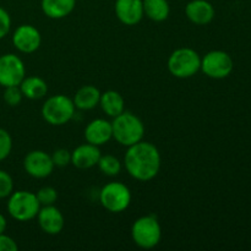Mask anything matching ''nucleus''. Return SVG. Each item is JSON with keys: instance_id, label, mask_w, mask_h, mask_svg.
Returning a JSON list of instances; mask_svg holds the SVG:
<instances>
[{"instance_id": "13", "label": "nucleus", "mask_w": 251, "mask_h": 251, "mask_svg": "<svg viewBox=\"0 0 251 251\" xmlns=\"http://www.w3.org/2000/svg\"><path fill=\"white\" fill-rule=\"evenodd\" d=\"M115 15L122 24L135 26L144 17V2L142 0H117Z\"/></svg>"}, {"instance_id": "6", "label": "nucleus", "mask_w": 251, "mask_h": 251, "mask_svg": "<svg viewBox=\"0 0 251 251\" xmlns=\"http://www.w3.org/2000/svg\"><path fill=\"white\" fill-rule=\"evenodd\" d=\"M201 56L191 48H179L168 59V70L174 77L189 78L200 71Z\"/></svg>"}, {"instance_id": "4", "label": "nucleus", "mask_w": 251, "mask_h": 251, "mask_svg": "<svg viewBox=\"0 0 251 251\" xmlns=\"http://www.w3.org/2000/svg\"><path fill=\"white\" fill-rule=\"evenodd\" d=\"M131 238L141 249H152L161 242L162 228L153 215H146L137 218L131 227Z\"/></svg>"}, {"instance_id": "18", "label": "nucleus", "mask_w": 251, "mask_h": 251, "mask_svg": "<svg viewBox=\"0 0 251 251\" xmlns=\"http://www.w3.org/2000/svg\"><path fill=\"white\" fill-rule=\"evenodd\" d=\"M76 0H42V10L49 19L60 20L75 9Z\"/></svg>"}, {"instance_id": "20", "label": "nucleus", "mask_w": 251, "mask_h": 251, "mask_svg": "<svg viewBox=\"0 0 251 251\" xmlns=\"http://www.w3.org/2000/svg\"><path fill=\"white\" fill-rule=\"evenodd\" d=\"M20 90L24 97L28 100H41L48 93V85L43 78L38 76H28V77L25 76L22 82L20 83Z\"/></svg>"}, {"instance_id": "9", "label": "nucleus", "mask_w": 251, "mask_h": 251, "mask_svg": "<svg viewBox=\"0 0 251 251\" xmlns=\"http://www.w3.org/2000/svg\"><path fill=\"white\" fill-rule=\"evenodd\" d=\"M26 75V68L16 54H4L0 56V86H20Z\"/></svg>"}, {"instance_id": "8", "label": "nucleus", "mask_w": 251, "mask_h": 251, "mask_svg": "<svg viewBox=\"0 0 251 251\" xmlns=\"http://www.w3.org/2000/svg\"><path fill=\"white\" fill-rule=\"evenodd\" d=\"M233 59L227 51L211 50L201 58L200 70L207 77L215 80H222L228 77L233 71Z\"/></svg>"}, {"instance_id": "29", "label": "nucleus", "mask_w": 251, "mask_h": 251, "mask_svg": "<svg viewBox=\"0 0 251 251\" xmlns=\"http://www.w3.org/2000/svg\"><path fill=\"white\" fill-rule=\"evenodd\" d=\"M16 242L11 237L6 235L5 233L0 234V251H17Z\"/></svg>"}, {"instance_id": "24", "label": "nucleus", "mask_w": 251, "mask_h": 251, "mask_svg": "<svg viewBox=\"0 0 251 251\" xmlns=\"http://www.w3.org/2000/svg\"><path fill=\"white\" fill-rule=\"evenodd\" d=\"M22 95L21 90H20V86H10V87H5L4 95H2V98H4L5 103L10 107H16L21 103Z\"/></svg>"}, {"instance_id": "7", "label": "nucleus", "mask_w": 251, "mask_h": 251, "mask_svg": "<svg viewBox=\"0 0 251 251\" xmlns=\"http://www.w3.org/2000/svg\"><path fill=\"white\" fill-rule=\"evenodd\" d=\"M100 202L112 213H120L126 210L131 202V191L120 181H112L102 188Z\"/></svg>"}, {"instance_id": "19", "label": "nucleus", "mask_w": 251, "mask_h": 251, "mask_svg": "<svg viewBox=\"0 0 251 251\" xmlns=\"http://www.w3.org/2000/svg\"><path fill=\"white\" fill-rule=\"evenodd\" d=\"M100 105L103 112L108 117L115 118L122 114L125 110V100L123 96L117 91H105L104 93H100Z\"/></svg>"}, {"instance_id": "27", "label": "nucleus", "mask_w": 251, "mask_h": 251, "mask_svg": "<svg viewBox=\"0 0 251 251\" xmlns=\"http://www.w3.org/2000/svg\"><path fill=\"white\" fill-rule=\"evenodd\" d=\"M51 159L55 167H66L71 163V152L65 149L55 150L51 154Z\"/></svg>"}, {"instance_id": "23", "label": "nucleus", "mask_w": 251, "mask_h": 251, "mask_svg": "<svg viewBox=\"0 0 251 251\" xmlns=\"http://www.w3.org/2000/svg\"><path fill=\"white\" fill-rule=\"evenodd\" d=\"M41 206H50L54 205L58 199V191L51 186H43L36 194Z\"/></svg>"}, {"instance_id": "14", "label": "nucleus", "mask_w": 251, "mask_h": 251, "mask_svg": "<svg viewBox=\"0 0 251 251\" xmlns=\"http://www.w3.org/2000/svg\"><path fill=\"white\" fill-rule=\"evenodd\" d=\"M113 137L112 123L105 119H95L86 126L85 139L95 146L105 145Z\"/></svg>"}, {"instance_id": "2", "label": "nucleus", "mask_w": 251, "mask_h": 251, "mask_svg": "<svg viewBox=\"0 0 251 251\" xmlns=\"http://www.w3.org/2000/svg\"><path fill=\"white\" fill-rule=\"evenodd\" d=\"M113 137L122 146L129 147L142 141L145 125L139 117L130 112H123L112 122Z\"/></svg>"}, {"instance_id": "11", "label": "nucleus", "mask_w": 251, "mask_h": 251, "mask_svg": "<svg viewBox=\"0 0 251 251\" xmlns=\"http://www.w3.org/2000/svg\"><path fill=\"white\" fill-rule=\"evenodd\" d=\"M41 32L32 25H21L12 34V44L21 53H33L41 47Z\"/></svg>"}, {"instance_id": "17", "label": "nucleus", "mask_w": 251, "mask_h": 251, "mask_svg": "<svg viewBox=\"0 0 251 251\" xmlns=\"http://www.w3.org/2000/svg\"><path fill=\"white\" fill-rule=\"evenodd\" d=\"M100 92L92 85H86L78 88L74 96V104L80 110H90L100 104Z\"/></svg>"}, {"instance_id": "12", "label": "nucleus", "mask_w": 251, "mask_h": 251, "mask_svg": "<svg viewBox=\"0 0 251 251\" xmlns=\"http://www.w3.org/2000/svg\"><path fill=\"white\" fill-rule=\"evenodd\" d=\"M37 220H38L41 229L49 235L59 234L65 226L63 213L54 205L43 206L42 208H39Z\"/></svg>"}, {"instance_id": "5", "label": "nucleus", "mask_w": 251, "mask_h": 251, "mask_svg": "<svg viewBox=\"0 0 251 251\" xmlns=\"http://www.w3.org/2000/svg\"><path fill=\"white\" fill-rule=\"evenodd\" d=\"M75 104L71 98L64 95L49 97L42 107V117L48 124L61 126L70 122L75 115Z\"/></svg>"}, {"instance_id": "15", "label": "nucleus", "mask_w": 251, "mask_h": 251, "mask_svg": "<svg viewBox=\"0 0 251 251\" xmlns=\"http://www.w3.org/2000/svg\"><path fill=\"white\" fill-rule=\"evenodd\" d=\"M100 147L91 144L80 145L71 152V163L78 169H90L97 166L100 158Z\"/></svg>"}, {"instance_id": "3", "label": "nucleus", "mask_w": 251, "mask_h": 251, "mask_svg": "<svg viewBox=\"0 0 251 251\" xmlns=\"http://www.w3.org/2000/svg\"><path fill=\"white\" fill-rule=\"evenodd\" d=\"M7 212L19 222H27L37 217L41 208L36 194L26 190L12 191L7 200Z\"/></svg>"}, {"instance_id": "22", "label": "nucleus", "mask_w": 251, "mask_h": 251, "mask_svg": "<svg viewBox=\"0 0 251 251\" xmlns=\"http://www.w3.org/2000/svg\"><path fill=\"white\" fill-rule=\"evenodd\" d=\"M97 166L100 168V171L108 176H118L120 173V171H122V163H120V161L117 157L112 156V154L100 156Z\"/></svg>"}, {"instance_id": "16", "label": "nucleus", "mask_w": 251, "mask_h": 251, "mask_svg": "<svg viewBox=\"0 0 251 251\" xmlns=\"http://www.w3.org/2000/svg\"><path fill=\"white\" fill-rule=\"evenodd\" d=\"M185 14L193 24L203 26V25L210 24L213 20L215 9L212 4L206 0H193L186 5Z\"/></svg>"}, {"instance_id": "25", "label": "nucleus", "mask_w": 251, "mask_h": 251, "mask_svg": "<svg viewBox=\"0 0 251 251\" xmlns=\"http://www.w3.org/2000/svg\"><path fill=\"white\" fill-rule=\"evenodd\" d=\"M14 191V180L7 172L0 169V200L6 199Z\"/></svg>"}, {"instance_id": "30", "label": "nucleus", "mask_w": 251, "mask_h": 251, "mask_svg": "<svg viewBox=\"0 0 251 251\" xmlns=\"http://www.w3.org/2000/svg\"><path fill=\"white\" fill-rule=\"evenodd\" d=\"M6 227H7L6 218H5L4 215H1V213H0V234H1V233H5Z\"/></svg>"}, {"instance_id": "26", "label": "nucleus", "mask_w": 251, "mask_h": 251, "mask_svg": "<svg viewBox=\"0 0 251 251\" xmlns=\"http://www.w3.org/2000/svg\"><path fill=\"white\" fill-rule=\"evenodd\" d=\"M12 150V139L9 132L0 127V162L10 156Z\"/></svg>"}, {"instance_id": "21", "label": "nucleus", "mask_w": 251, "mask_h": 251, "mask_svg": "<svg viewBox=\"0 0 251 251\" xmlns=\"http://www.w3.org/2000/svg\"><path fill=\"white\" fill-rule=\"evenodd\" d=\"M144 14L154 22L166 21L171 12L167 0H142Z\"/></svg>"}, {"instance_id": "28", "label": "nucleus", "mask_w": 251, "mask_h": 251, "mask_svg": "<svg viewBox=\"0 0 251 251\" xmlns=\"http://www.w3.org/2000/svg\"><path fill=\"white\" fill-rule=\"evenodd\" d=\"M11 28V17L9 12L0 7V39L5 38Z\"/></svg>"}, {"instance_id": "1", "label": "nucleus", "mask_w": 251, "mask_h": 251, "mask_svg": "<svg viewBox=\"0 0 251 251\" xmlns=\"http://www.w3.org/2000/svg\"><path fill=\"white\" fill-rule=\"evenodd\" d=\"M124 163L130 176L139 181H149L161 169V153L153 144L142 140L127 147Z\"/></svg>"}, {"instance_id": "10", "label": "nucleus", "mask_w": 251, "mask_h": 251, "mask_svg": "<svg viewBox=\"0 0 251 251\" xmlns=\"http://www.w3.org/2000/svg\"><path fill=\"white\" fill-rule=\"evenodd\" d=\"M54 163L50 154L41 150L28 152L24 159V168L29 176L36 179H44L54 171Z\"/></svg>"}]
</instances>
